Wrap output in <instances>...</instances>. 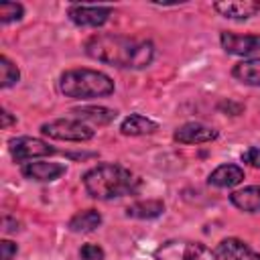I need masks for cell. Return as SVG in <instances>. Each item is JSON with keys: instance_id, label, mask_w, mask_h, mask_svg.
I'll use <instances>...</instances> for the list:
<instances>
[{"instance_id": "44dd1931", "label": "cell", "mask_w": 260, "mask_h": 260, "mask_svg": "<svg viewBox=\"0 0 260 260\" xmlns=\"http://www.w3.org/2000/svg\"><path fill=\"white\" fill-rule=\"evenodd\" d=\"M24 16V6L20 2H2L0 4V24L16 22Z\"/></svg>"}, {"instance_id": "484cf974", "label": "cell", "mask_w": 260, "mask_h": 260, "mask_svg": "<svg viewBox=\"0 0 260 260\" xmlns=\"http://www.w3.org/2000/svg\"><path fill=\"white\" fill-rule=\"evenodd\" d=\"M12 124H16V118L8 110H2V128H10Z\"/></svg>"}, {"instance_id": "603a6c76", "label": "cell", "mask_w": 260, "mask_h": 260, "mask_svg": "<svg viewBox=\"0 0 260 260\" xmlns=\"http://www.w3.org/2000/svg\"><path fill=\"white\" fill-rule=\"evenodd\" d=\"M242 162H246L254 169H260V148L250 146L246 152H242Z\"/></svg>"}, {"instance_id": "7c38bea8", "label": "cell", "mask_w": 260, "mask_h": 260, "mask_svg": "<svg viewBox=\"0 0 260 260\" xmlns=\"http://www.w3.org/2000/svg\"><path fill=\"white\" fill-rule=\"evenodd\" d=\"M215 254L219 260H260V252L252 250L240 238H223L217 244Z\"/></svg>"}, {"instance_id": "9c48e42d", "label": "cell", "mask_w": 260, "mask_h": 260, "mask_svg": "<svg viewBox=\"0 0 260 260\" xmlns=\"http://www.w3.org/2000/svg\"><path fill=\"white\" fill-rule=\"evenodd\" d=\"M219 45L228 55L246 57L260 51V35H238L232 30H221Z\"/></svg>"}, {"instance_id": "d4e9b609", "label": "cell", "mask_w": 260, "mask_h": 260, "mask_svg": "<svg viewBox=\"0 0 260 260\" xmlns=\"http://www.w3.org/2000/svg\"><path fill=\"white\" fill-rule=\"evenodd\" d=\"M18 225H20V223L14 221L10 215H4V219H2V230H4L6 234H14V232H18V230H20Z\"/></svg>"}, {"instance_id": "4fadbf2b", "label": "cell", "mask_w": 260, "mask_h": 260, "mask_svg": "<svg viewBox=\"0 0 260 260\" xmlns=\"http://www.w3.org/2000/svg\"><path fill=\"white\" fill-rule=\"evenodd\" d=\"M71 118H77L85 124H91V126H106L110 122L116 120L118 112L112 110V108H106V106H81V108H71L69 110Z\"/></svg>"}, {"instance_id": "cb8c5ba5", "label": "cell", "mask_w": 260, "mask_h": 260, "mask_svg": "<svg viewBox=\"0 0 260 260\" xmlns=\"http://www.w3.org/2000/svg\"><path fill=\"white\" fill-rule=\"evenodd\" d=\"M16 252H18V246L14 242H10V240H2L0 242V256H2V260H12L16 256Z\"/></svg>"}, {"instance_id": "8fae6325", "label": "cell", "mask_w": 260, "mask_h": 260, "mask_svg": "<svg viewBox=\"0 0 260 260\" xmlns=\"http://www.w3.org/2000/svg\"><path fill=\"white\" fill-rule=\"evenodd\" d=\"M213 10L228 20H248L260 12V0H228L213 2Z\"/></svg>"}, {"instance_id": "7402d4cb", "label": "cell", "mask_w": 260, "mask_h": 260, "mask_svg": "<svg viewBox=\"0 0 260 260\" xmlns=\"http://www.w3.org/2000/svg\"><path fill=\"white\" fill-rule=\"evenodd\" d=\"M79 258L81 260H106V252L102 246L89 242V244H83L79 248Z\"/></svg>"}, {"instance_id": "7a4b0ae2", "label": "cell", "mask_w": 260, "mask_h": 260, "mask_svg": "<svg viewBox=\"0 0 260 260\" xmlns=\"http://www.w3.org/2000/svg\"><path fill=\"white\" fill-rule=\"evenodd\" d=\"M83 189L89 197L110 201L126 195H134L140 189V179L126 167L116 162H100L83 173Z\"/></svg>"}, {"instance_id": "5bb4252c", "label": "cell", "mask_w": 260, "mask_h": 260, "mask_svg": "<svg viewBox=\"0 0 260 260\" xmlns=\"http://www.w3.org/2000/svg\"><path fill=\"white\" fill-rule=\"evenodd\" d=\"M244 181V169L238 165H219L207 177V185L217 189H232Z\"/></svg>"}, {"instance_id": "e0dca14e", "label": "cell", "mask_w": 260, "mask_h": 260, "mask_svg": "<svg viewBox=\"0 0 260 260\" xmlns=\"http://www.w3.org/2000/svg\"><path fill=\"white\" fill-rule=\"evenodd\" d=\"M102 221H104V217L98 209H83V211H77L69 219L67 228L73 234H89V232H95L102 225Z\"/></svg>"}, {"instance_id": "5b68a950", "label": "cell", "mask_w": 260, "mask_h": 260, "mask_svg": "<svg viewBox=\"0 0 260 260\" xmlns=\"http://www.w3.org/2000/svg\"><path fill=\"white\" fill-rule=\"evenodd\" d=\"M41 134L53 140L87 142L95 136V130L77 118H55V120L41 124Z\"/></svg>"}, {"instance_id": "52a82bcc", "label": "cell", "mask_w": 260, "mask_h": 260, "mask_svg": "<svg viewBox=\"0 0 260 260\" xmlns=\"http://www.w3.org/2000/svg\"><path fill=\"white\" fill-rule=\"evenodd\" d=\"M114 8L112 6H85V4H71L67 10V16L73 24L77 26H89L98 28L106 24L112 16Z\"/></svg>"}, {"instance_id": "ac0fdd59", "label": "cell", "mask_w": 260, "mask_h": 260, "mask_svg": "<svg viewBox=\"0 0 260 260\" xmlns=\"http://www.w3.org/2000/svg\"><path fill=\"white\" fill-rule=\"evenodd\" d=\"M232 75L244 85L260 87V57H252V59H244L236 63L232 67Z\"/></svg>"}, {"instance_id": "9a60e30c", "label": "cell", "mask_w": 260, "mask_h": 260, "mask_svg": "<svg viewBox=\"0 0 260 260\" xmlns=\"http://www.w3.org/2000/svg\"><path fill=\"white\" fill-rule=\"evenodd\" d=\"M230 203L246 213H258L260 211V185H250L238 191L230 193Z\"/></svg>"}, {"instance_id": "ba28073f", "label": "cell", "mask_w": 260, "mask_h": 260, "mask_svg": "<svg viewBox=\"0 0 260 260\" xmlns=\"http://www.w3.org/2000/svg\"><path fill=\"white\" fill-rule=\"evenodd\" d=\"M217 136L219 132L203 122H185L177 126L173 132V140L179 144H205V142H213Z\"/></svg>"}, {"instance_id": "ffe728a7", "label": "cell", "mask_w": 260, "mask_h": 260, "mask_svg": "<svg viewBox=\"0 0 260 260\" xmlns=\"http://www.w3.org/2000/svg\"><path fill=\"white\" fill-rule=\"evenodd\" d=\"M20 79V71L16 67L14 61H10L6 55L0 57V87L2 89H8L12 85H16Z\"/></svg>"}, {"instance_id": "6da1fadb", "label": "cell", "mask_w": 260, "mask_h": 260, "mask_svg": "<svg viewBox=\"0 0 260 260\" xmlns=\"http://www.w3.org/2000/svg\"><path fill=\"white\" fill-rule=\"evenodd\" d=\"M83 51L89 59L118 69H144L154 59V43L146 39H132L126 35L100 32L91 35Z\"/></svg>"}, {"instance_id": "2e32d148", "label": "cell", "mask_w": 260, "mask_h": 260, "mask_svg": "<svg viewBox=\"0 0 260 260\" xmlns=\"http://www.w3.org/2000/svg\"><path fill=\"white\" fill-rule=\"evenodd\" d=\"M156 130H158V122H154L142 114H130L120 124V132L124 136H144V134H152Z\"/></svg>"}, {"instance_id": "30bf717a", "label": "cell", "mask_w": 260, "mask_h": 260, "mask_svg": "<svg viewBox=\"0 0 260 260\" xmlns=\"http://www.w3.org/2000/svg\"><path fill=\"white\" fill-rule=\"evenodd\" d=\"M22 177L28 181H37V183H53L59 177H63L67 173V167L63 162H51V160H30L26 165H22L20 169Z\"/></svg>"}, {"instance_id": "d6986e66", "label": "cell", "mask_w": 260, "mask_h": 260, "mask_svg": "<svg viewBox=\"0 0 260 260\" xmlns=\"http://www.w3.org/2000/svg\"><path fill=\"white\" fill-rule=\"evenodd\" d=\"M162 213H165V203L160 199H146V201L142 199L126 207V217L132 219H154Z\"/></svg>"}, {"instance_id": "277c9868", "label": "cell", "mask_w": 260, "mask_h": 260, "mask_svg": "<svg viewBox=\"0 0 260 260\" xmlns=\"http://www.w3.org/2000/svg\"><path fill=\"white\" fill-rule=\"evenodd\" d=\"M154 260H219L215 250L189 238H171L154 250Z\"/></svg>"}, {"instance_id": "3957f363", "label": "cell", "mask_w": 260, "mask_h": 260, "mask_svg": "<svg viewBox=\"0 0 260 260\" xmlns=\"http://www.w3.org/2000/svg\"><path fill=\"white\" fill-rule=\"evenodd\" d=\"M59 91L71 100H93V98H108L114 93V81L110 75L89 67H75L65 69L57 81Z\"/></svg>"}, {"instance_id": "8992f818", "label": "cell", "mask_w": 260, "mask_h": 260, "mask_svg": "<svg viewBox=\"0 0 260 260\" xmlns=\"http://www.w3.org/2000/svg\"><path fill=\"white\" fill-rule=\"evenodd\" d=\"M8 150L14 162H30L32 158H41V156H51L57 150L43 138H35V136H18V138H10L8 140Z\"/></svg>"}]
</instances>
